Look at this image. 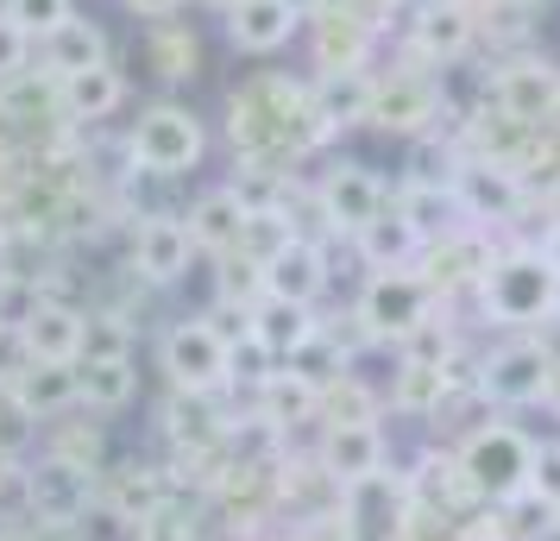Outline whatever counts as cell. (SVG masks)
Segmentation results:
<instances>
[{
	"mask_svg": "<svg viewBox=\"0 0 560 541\" xmlns=\"http://www.w3.org/2000/svg\"><path fill=\"white\" fill-rule=\"evenodd\" d=\"M429 303L434 290L422 278H409V271H378L365 296H359V321L372 328V340H404L416 321H429Z\"/></svg>",
	"mask_w": 560,
	"mask_h": 541,
	"instance_id": "5",
	"label": "cell"
},
{
	"mask_svg": "<svg viewBox=\"0 0 560 541\" xmlns=\"http://www.w3.org/2000/svg\"><path fill=\"white\" fill-rule=\"evenodd\" d=\"M95 63H107V38H102V26L95 20H63V26L45 38V70H51L57 82L63 77H77V70H95Z\"/></svg>",
	"mask_w": 560,
	"mask_h": 541,
	"instance_id": "29",
	"label": "cell"
},
{
	"mask_svg": "<svg viewBox=\"0 0 560 541\" xmlns=\"http://www.w3.org/2000/svg\"><path fill=\"white\" fill-rule=\"evenodd\" d=\"M353 239H359V258H365V264H378V271H404L409 258H422V246H429V239L409 227L397 208H384L378 221H365Z\"/></svg>",
	"mask_w": 560,
	"mask_h": 541,
	"instance_id": "27",
	"label": "cell"
},
{
	"mask_svg": "<svg viewBox=\"0 0 560 541\" xmlns=\"http://www.w3.org/2000/svg\"><path fill=\"white\" fill-rule=\"evenodd\" d=\"M258 415L271 422V428H296V422H315L322 415V390L296 378V372H271L265 385H258Z\"/></svg>",
	"mask_w": 560,
	"mask_h": 541,
	"instance_id": "30",
	"label": "cell"
},
{
	"mask_svg": "<svg viewBox=\"0 0 560 541\" xmlns=\"http://www.w3.org/2000/svg\"><path fill=\"white\" fill-rule=\"evenodd\" d=\"M82 321L89 309H70L63 296H38L20 321V346H26V360H63L77 365L82 360Z\"/></svg>",
	"mask_w": 560,
	"mask_h": 541,
	"instance_id": "14",
	"label": "cell"
},
{
	"mask_svg": "<svg viewBox=\"0 0 560 541\" xmlns=\"http://www.w3.org/2000/svg\"><path fill=\"white\" fill-rule=\"evenodd\" d=\"M127 152H132V164H139V170H152V177H183V170H196V164H202L208 132H202V120H196L189 107L158 102V107H145V114L132 120Z\"/></svg>",
	"mask_w": 560,
	"mask_h": 541,
	"instance_id": "2",
	"label": "cell"
},
{
	"mask_svg": "<svg viewBox=\"0 0 560 541\" xmlns=\"http://www.w3.org/2000/svg\"><path fill=\"white\" fill-rule=\"evenodd\" d=\"M145 57H152V70L164 82H189V77H196V63H202V45H196V32H189V26H177V20H158Z\"/></svg>",
	"mask_w": 560,
	"mask_h": 541,
	"instance_id": "33",
	"label": "cell"
},
{
	"mask_svg": "<svg viewBox=\"0 0 560 541\" xmlns=\"http://www.w3.org/2000/svg\"><path fill=\"white\" fill-rule=\"evenodd\" d=\"M26 57H32V32L13 26V20L0 13V82L20 77V70H26Z\"/></svg>",
	"mask_w": 560,
	"mask_h": 541,
	"instance_id": "46",
	"label": "cell"
},
{
	"mask_svg": "<svg viewBox=\"0 0 560 541\" xmlns=\"http://www.w3.org/2000/svg\"><path fill=\"white\" fill-rule=\"evenodd\" d=\"M498 114H510L516 127H555L560 120V70L541 57H516L498 70Z\"/></svg>",
	"mask_w": 560,
	"mask_h": 541,
	"instance_id": "6",
	"label": "cell"
},
{
	"mask_svg": "<svg viewBox=\"0 0 560 541\" xmlns=\"http://www.w3.org/2000/svg\"><path fill=\"white\" fill-rule=\"evenodd\" d=\"M541 403H548V410L560 415V353L548 360V390H541Z\"/></svg>",
	"mask_w": 560,
	"mask_h": 541,
	"instance_id": "48",
	"label": "cell"
},
{
	"mask_svg": "<svg viewBox=\"0 0 560 541\" xmlns=\"http://www.w3.org/2000/svg\"><path fill=\"white\" fill-rule=\"evenodd\" d=\"M132 541H202V529H196V510H183L177 497H171V504H158V510L132 529Z\"/></svg>",
	"mask_w": 560,
	"mask_h": 541,
	"instance_id": "38",
	"label": "cell"
},
{
	"mask_svg": "<svg viewBox=\"0 0 560 541\" xmlns=\"http://www.w3.org/2000/svg\"><path fill=\"white\" fill-rule=\"evenodd\" d=\"M0 13H7L13 26H26L32 38H51V32L63 26V20L77 13V7H70V0H7Z\"/></svg>",
	"mask_w": 560,
	"mask_h": 541,
	"instance_id": "39",
	"label": "cell"
},
{
	"mask_svg": "<svg viewBox=\"0 0 560 541\" xmlns=\"http://www.w3.org/2000/svg\"><path fill=\"white\" fill-rule=\"evenodd\" d=\"M322 472L334 485H365L384 472V428L378 422H328L322 435Z\"/></svg>",
	"mask_w": 560,
	"mask_h": 541,
	"instance_id": "13",
	"label": "cell"
},
{
	"mask_svg": "<svg viewBox=\"0 0 560 541\" xmlns=\"http://www.w3.org/2000/svg\"><path fill=\"white\" fill-rule=\"evenodd\" d=\"M95 479H102V472L45 454L38 466L20 472V497H26V510H32L38 529H82V516L95 504Z\"/></svg>",
	"mask_w": 560,
	"mask_h": 541,
	"instance_id": "3",
	"label": "cell"
},
{
	"mask_svg": "<svg viewBox=\"0 0 560 541\" xmlns=\"http://www.w3.org/2000/svg\"><path fill=\"white\" fill-rule=\"evenodd\" d=\"M459 7H472V13H479V7H498V0H459Z\"/></svg>",
	"mask_w": 560,
	"mask_h": 541,
	"instance_id": "51",
	"label": "cell"
},
{
	"mask_svg": "<svg viewBox=\"0 0 560 541\" xmlns=\"http://www.w3.org/2000/svg\"><path fill=\"white\" fill-rule=\"evenodd\" d=\"M315 7H353V0H315Z\"/></svg>",
	"mask_w": 560,
	"mask_h": 541,
	"instance_id": "52",
	"label": "cell"
},
{
	"mask_svg": "<svg viewBox=\"0 0 560 541\" xmlns=\"http://www.w3.org/2000/svg\"><path fill=\"white\" fill-rule=\"evenodd\" d=\"M322 410H334V422H378V415H372V390L359 385L353 372L322 390Z\"/></svg>",
	"mask_w": 560,
	"mask_h": 541,
	"instance_id": "41",
	"label": "cell"
},
{
	"mask_svg": "<svg viewBox=\"0 0 560 541\" xmlns=\"http://www.w3.org/2000/svg\"><path fill=\"white\" fill-rule=\"evenodd\" d=\"M265 296H283V303H308L315 309V296L328 290V258L315 239H290L283 252H271L265 264Z\"/></svg>",
	"mask_w": 560,
	"mask_h": 541,
	"instance_id": "17",
	"label": "cell"
},
{
	"mask_svg": "<svg viewBox=\"0 0 560 541\" xmlns=\"http://www.w3.org/2000/svg\"><path fill=\"white\" fill-rule=\"evenodd\" d=\"M447 390H454V360L447 365H404L397 372V390H390V403L404 415H429L447 403Z\"/></svg>",
	"mask_w": 560,
	"mask_h": 541,
	"instance_id": "34",
	"label": "cell"
},
{
	"mask_svg": "<svg viewBox=\"0 0 560 541\" xmlns=\"http://www.w3.org/2000/svg\"><path fill=\"white\" fill-rule=\"evenodd\" d=\"M45 454H57V460H70V466H89V472H102V428H63L57 422V435H51V447Z\"/></svg>",
	"mask_w": 560,
	"mask_h": 541,
	"instance_id": "42",
	"label": "cell"
},
{
	"mask_svg": "<svg viewBox=\"0 0 560 541\" xmlns=\"http://www.w3.org/2000/svg\"><path fill=\"white\" fill-rule=\"evenodd\" d=\"M290 372H296V378H308L315 390H328L334 378H347V353H340L328 334H315V340H303V346L290 353Z\"/></svg>",
	"mask_w": 560,
	"mask_h": 541,
	"instance_id": "37",
	"label": "cell"
},
{
	"mask_svg": "<svg viewBox=\"0 0 560 541\" xmlns=\"http://www.w3.org/2000/svg\"><path fill=\"white\" fill-rule=\"evenodd\" d=\"M271 360H278V353H271V346H265V340L258 334H246V340H233L228 346V378H240V385H265V378H271Z\"/></svg>",
	"mask_w": 560,
	"mask_h": 541,
	"instance_id": "43",
	"label": "cell"
},
{
	"mask_svg": "<svg viewBox=\"0 0 560 541\" xmlns=\"http://www.w3.org/2000/svg\"><path fill=\"white\" fill-rule=\"evenodd\" d=\"M296 26H303V7L296 0H240V7H228V38L253 57L283 51L296 38Z\"/></svg>",
	"mask_w": 560,
	"mask_h": 541,
	"instance_id": "15",
	"label": "cell"
},
{
	"mask_svg": "<svg viewBox=\"0 0 560 541\" xmlns=\"http://www.w3.org/2000/svg\"><path fill=\"white\" fill-rule=\"evenodd\" d=\"M315 202L328 208L334 233H359L365 221L384 214V183L365 170V164H328L322 183H315Z\"/></svg>",
	"mask_w": 560,
	"mask_h": 541,
	"instance_id": "11",
	"label": "cell"
},
{
	"mask_svg": "<svg viewBox=\"0 0 560 541\" xmlns=\"http://www.w3.org/2000/svg\"><path fill=\"white\" fill-rule=\"evenodd\" d=\"M485 271H491V246H485L479 233H447V239H434L429 252V290H459V284H485Z\"/></svg>",
	"mask_w": 560,
	"mask_h": 541,
	"instance_id": "25",
	"label": "cell"
},
{
	"mask_svg": "<svg viewBox=\"0 0 560 541\" xmlns=\"http://www.w3.org/2000/svg\"><path fill=\"white\" fill-rule=\"evenodd\" d=\"M0 334H7V315H0Z\"/></svg>",
	"mask_w": 560,
	"mask_h": 541,
	"instance_id": "54",
	"label": "cell"
},
{
	"mask_svg": "<svg viewBox=\"0 0 560 541\" xmlns=\"http://www.w3.org/2000/svg\"><path fill=\"white\" fill-rule=\"evenodd\" d=\"M32 428H38V422H32V410L20 403V390L0 378V454H20Z\"/></svg>",
	"mask_w": 560,
	"mask_h": 541,
	"instance_id": "44",
	"label": "cell"
},
{
	"mask_svg": "<svg viewBox=\"0 0 560 541\" xmlns=\"http://www.w3.org/2000/svg\"><path fill=\"white\" fill-rule=\"evenodd\" d=\"M454 196L472 221H516L529 208V183L516 177L510 164H498V157H472V164H459Z\"/></svg>",
	"mask_w": 560,
	"mask_h": 541,
	"instance_id": "9",
	"label": "cell"
},
{
	"mask_svg": "<svg viewBox=\"0 0 560 541\" xmlns=\"http://www.w3.org/2000/svg\"><path fill=\"white\" fill-rule=\"evenodd\" d=\"M95 504H102L114 522H127V529H139L145 516L158 510V504H171V479L158 472V466H107L102 479H95Z\"/></svg>",
	"mask_w": 560,
	"mask_h": 541,
	"instance_id": "12",
	"label": "cell"
},
{
	"mask_svg": "<svg viewBox=\"0 0 560 541\" xmlns=\"http://www.w3.org/2000/svg\"><path fill=\"white\" fill-rule=\"evenodd\" d=\"M472 38H479V20H472V7H459V0H434V7H422V20H416V51L441 57V63L466 57Z\"/></svg>",
	"mask_w": 560,
	"mask_h": 541,
	"instance_id": "22",
	"label": "cell"
},
{
	"mask_svg": "<svg viewBox=\"0 0 560 541\" xmlns=\"http://www.w3.org/2000/svg\"><path fill=\"white\" fill-rule=\"evenodd\" d=\"M548 264H555V271H560V227L548 233Z\"/></svg>",
	"mask_w": 560,
	"mask_h": 541,
	"instance_id": "50",
	"label": "cell"
},
{
	"mask_svg": "<svg viewBox=\"0 0 560 541\" xmlns=\"http://www.w3.org/2000/svg\"><path fill=\"white\" fill-rule=\"evenodd\" d=\"M315 95V114L328 132H347V127H372V102H378V82L365 70H322V82H308Z\"/></svg>",
	"mask_w": 560,
	"mask_h": 541,
	"instance_id": "18",
	"label": "cell"
},
{
	"mask_svg": "<svg viewBox=\"0 0 560 541\" xmlns=\"http://www.w3.org/2000/svg\"><path fill=\"white\" fill-rule=\"evenodd\" d=\"M246 202L233 196V189H208V196H196V208H189V233H196V246L202 252H240V239H246Z\"/></svg>",
	"mask_w": 560,
	"mask_h": 541,
	"instance_id": "23",
	"label": "cell"
},
{
	"mask_svg": "<svg viewBox=\"0 0 560 541\" xmlns=\"http://www.w3.org/2000/svg\"><path fill=\"white\" fill-rule=\"evenodd\" d=\"M253 334L278 353V360H290L303 340L322 334V321H315V309L308 303H283V296H258L253 303Z\"/></svg>",
	"mask_w": 560,
	"mask_h": 541,
	"instance_id": "26",
	"label": "cell"
},
{
	"mask_svg": "<svg viewBox=\"0 0 560 541\" xmlns=\"http://www.w3.org/2000/svg\"><path fill=\"white\" fill-rule=\"evenodd\" d=\"M164 435L177 440V454L183 460H214L221 447H228V422L208 410V397L202 390H177L171 397V410H164Z\"/></svg>",
	"mask_w": 560,
	"mask_h": 541,
	"instance_id": "19",
	"label": "cell"
},
{
	"mask_svg": "<svg viewBox=\"0 0 560 541\" xmlns=\"http://www.w3.org/2000/svg\"><path fill=\"white\" fill-rule=\"evenodd\" d=\"M127 7L139 13V20H152V26H158V20H171V13H177L183 0H127Z\"/></svg>",
	"mask_w": 560,
	"mask_h": 541,
	"instance_id": "47",
	"label": "cell"
},
{
	"mask_svg": "<svg viewBox=\"0 0 560 541\" xmlns=\"http://www.w3.org/2000/svg\"><path fill=\"white\" fill-rule=\"evenodd\" d=\"M214 7H240V0H214Z\"/></svg>",
	"mask_w": 560,
	"mask_h": 541,
	"instance_id": "53",
	"label": "cell"
},
{
	"mask_svg": "<svg viewBox=\"0 0 560 541\" xmlns=\"http://www.w3.org/2000/svg\"><path fill=\"white\" fill-rule=\"evenodd\" d=\"M459 466H466V479H472L479 497L510 504V497H523V491H529L535 447L516 435V428H479V435L459 447Z\"/></svg>",
	"mask_w": 560,
	"mask_h": 541,
	"instance_id": "4",
	"label": "cell"
},
{
	"mask_svg": "<svg viewBox=\"0 0 560 541\" xmlns=\"http://www.w3.org/2000/svg\"><path fill=\"white\" fill-rule=\"evenodd\" d=\"M479 390L491 403H510V410L541 403V390H548V353H541V340H510V346H498L479 365Z\"/></svg>",
	"mask_w": 560,
	"mask_h": 541,
	"instance_id": "10",
	"label": "cell"
},
{
	"mask_svg": "<svg viewBox=\"0 0 560 541\" xmlns=\"http://www.w3.org/2000/svg\"><path fill=\"white\" fill-rule=\"evenodd\" d=\"M77 378H82V403L89 410H127L139 397L132 360H77Z\"/></svg>",
	"mask_w": 560,
	"mask_h": 541,
	"instance_id": "32",
	"label": "cell"
},
{
	"mask_svg": "<svg viewBox=\"0 0 560 541\" xmlns=\"http://www.w3.org/2000/svg\"><path fill=\"white\" fill-rule=\"evenodd\" d=\"M441 114V89L429 77H390L378 82V102H372V127L384 132H429Z\"/></svg>",
	"mask_w": 560,
	"mask_h": 541,
	"instance_id": "20",
	"label": "cell"
},
{
	"mask_svg": "<svg viewBox=\"0 0 560 541\" xmlns=\"http://www.w3.org/2000/svg\"><path fill=\"white\" fill-rule=\"evenodd\" d=\"M397 346H404V365H447V353H454V340H447V328H441L434 315L429 321H416Z\"/></svg>",
	"mask_w": 560,
	"mask_h": 541,
	"instance_id": "40",
	"label": "cell"
},
{
	"mask_svg": "<svg viewBox=\"0 0 560 541\" xmlns=\"http://www.w3.org/2000/svg\"><path fill=\"white\" fill-rule=\"evenodd\" d=\"M353 7H359V13H365V20H378L384 7H397V0H353Z\"/></svg>",
	"mask_w": 560,
	"mask_h": 541,
	"instance_id": "49",
	"label": "cell"
},
{
	"mask_svg": "<svg viewBox=\"0 0 560 541\" xmlns=\"http://www.w3.org/2000/svg\"><path fill=\"white\" fill-rule=\"evenodd\" d=\"M397 214H404L422 239H447V233H459V214H466V208H459L454 183L441 189V183L416 177V183H404V189H397Z\"/></svg>",
	"mask_w": 560,
	"mask_h": 541,
	"instance_id": "24",
	"label": "cell"
},
{
	"mask_svg": "<svg viewBox=\"0 0 560 541\" xmlns=\"http://www.w3.org/2000/svg\"><path fill=\"white\" fill-rule=\"evenodd\" d=\"M485 309L498 315L504 328H529V321H555V296H560V271L541 252H504L491 258L485 271Z\"/></svg>",
	"mask_w": 560,
	"mask_h": 541,
	"instance_id": "1",
	"label": "cell"
},
{
	"mask_svg": "<svg viewBox=\"0 0 560 541\" xmlns=\"http://www.w3.org/2000/svg\"><path fill=\"white\" fill-rule=\"evenodd\" d=\"M189 258H196L189 221H177V214H145L139 221V233H132V278H145L152 290H164L189 271Z\"/></svg>",
	"mask_w": 560,
	"mask_h": 541,
	"instance_id": "8",
	"label": "cell"
},
{
	"mask_svg": "<svg viewBox=\"0 0 560 541\" xmlns=\"http://www.w3.org/2000/svg\"><path fill=\"white\" fill-rule=\"evenodd\" d=\"M7 385L20 390V403L32 410V422H51V415H63L70 403H82L77 365H63V360H20L7 372Z\"/></svg>",
	"mask_w": 560,
	"mask_h": 541,
	"instance_id": "16",
	"label": "cell"
},
{
	"mask_svg": "<svg viewBox=\"0 0 560 541\" xmlns=\"http://www.w3.org/2000/svg\"><path fill=\"white\" fill-rule=\"evenodd\" d=\"M378 20H365L359 7H322V70H359Z\"/></svg>",
	"mask_w": 560,
	"mask_h": 541,
	"instance_id": "28",
	"label": "cell"
},
{
	"mask_svg": "<svg viewBox=\"0 0 560 541\" xmlns=\"http://www.w3.org/2000/svg\"><path fill=\"white\" fill-rule=\"evenodd\" d=\"M529 497H541L548 510H560V440L535 447V466H529Z\"/></svg>",
	"mask_w": 560,
	"mask_h": 541,
	"instance_id": "45",
	"label": "cell"
},
{
	"mask_svg": "<svg viewBox=\"0 0 560 541\" xmlns=\"http://www.w3.org/2000/svg\"><path fill=\"white\" fill-rule=\"evenodd\" d=\"M120 102H127V82H120L114 63H95V70H77V77L57 82V107H63V120H77V127L107 120Z\"/></svg>",
	"mask_w": 560,
	"mask_h": 541,
	"instance_id": "21",
	"label": "cell"
},
{
	"mask_svg": "<svg viewBox=\"0 0 560 541\" xmlns=\"http://www.w3.org/2000/svg\"><path fill=\"white\" fill-rule=\"evenodd\" d=\"M82 360H132V328L127 315L95 309L82 321Z\"/></svg>",
	"mask_w": 560,
	"mask_h": 541,
	"instance_id": "36",
	"label": "cell"
},
{
	"mask_svg": "<svg viewBox=\"0 0 560 541\" xmlns=\"http://www.w3.org/2000/svg\"><path fill=\"white\" fill-rule=\"evenodd\" d=\"M164 372L177 390H221L228 385V340L214 334L208 321H177L164 334Z\"/></svg>",
	"mask_w": 560,
	"mask_h": 541,
	"instance_id": "7",
	"label": "cell"
},
{
	"mask_svg": "<svg viewBox=\"0 0 560 541\" xmlns=\"http://www.w3.org/2000/svg\"><path fill=\"white\" fill-rule=\"evenodd\" d=\"M472 497H479V491H472V479H466L459 460H422L416 491H409V504H422V510H434V516H459Z\"/></svg>",
	"mask_w": 560,
	"mask_h": 541,
	"instance_id": "31",
	"label": "cell"
},
{
	"mask_svg": "<svg viewBox=\"0 0 560 541\" xmlns=\"http://www.w3.org/2000/svg\"><path fill=\"white\" fill-rule=\"evenodd\" d=\"M228 189L246 202V214H283V208H290V183H283L278 164H253V157H246Z\"/></svg>",
	"mask_w": 560,
	"mask_h": 541,
	"instance_id": "35",
	"label": "cell"
}]
</instances>
